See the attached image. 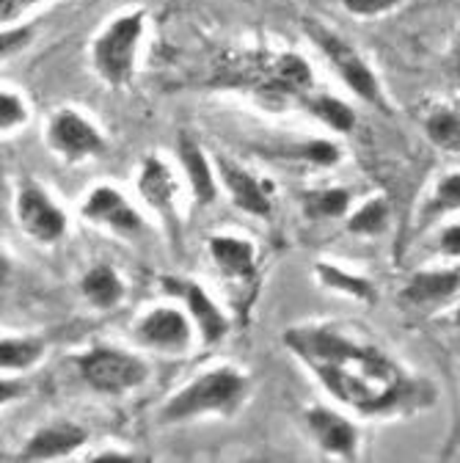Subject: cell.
Listing matches in <instances>:
<instances>
[{
	"instance_id": "6da1fadb",
	"label": "cell",
	"mask_w": 460,
	"mask_h": 463,
	"mask_svg": "<svg viewBox=\"0 0 460 463\" xmlns=\"http://www.w3.org/2000/svg\"><path fill=\"white\" fill-rule=\"evenodd\" d=\"M314 381L344 409L361 417H391L422 409L427 386L402 370L383 347L351 336L336 323H306L281 334Z\"/></svg>"
},
{
	"instance_id": "7a4b0ae2",
	"label": "cell",
	"mask_w": 460,
	"mask_h": 463,
	"mask_svg": "<svg viewBox=\"0 0 460 463\" xmlns=\"http://www.w3.org/2000/svg\"><path fill=\"white\" fill-rule=\"evenodd\" d=\"M251 397V375L235 364H215L193 375L157 411L160 425H185L204 417L229 420Z\"/></svg>"
},
{
	"instance_id": "3957f363",
	"label": "cell",
	"mask_w": 460,
	"mask_h": 463,
	"mask_svg": "<svg viewBox=\"0 0 460 463\" xmlns=\"http://www.w3.org/2000/svg\"><path fill=\"white\" fill-rule=\"evenodd\" d=\"M146 39V12L127 9L110 17L91 39L89 55L99 80L110 89H127L138 72V58Z\"/></svg>"
},
{
	"instance_id": "277c9868",
	"label": "cell",
	"mask_w": 460,
	"mask_h": 463,
	"mask_svg": "<svg viewBox=\"0 0 460 463\" xmlns=\"http://www.w3.org/2000/svg\"><path fill=\"white\" fill-rule=\"evenodd\" d=\"M72 362L86 386L110 397H119L144 386L152 375L144 356L110 342H94L89 351L78 354Z\"/></svg>"
},
{
	"instance_id": "5b68a950",
	"label": "cell",
	"mask_w": 460,
	"mask_h": 463,
	"mask_svg": "<svg viewBox=\"0 0 460 463\" xmlns=\"http://www.w3.org/2000/svg\"><path fill=\"white\" fill-rule=\"evenodd\" d=\"M304 28H306V36L328 58V64L333 67V72L344 80V86H348L359 99L370 102L372 108L389 110L378 75L372 72V67L364 61L361 52L351 42H344L339 33H333L331 28H325L323 23H314V20H306Z\"/></svg>"
},
{
	"instance_id": "8992f818",
	"label": "cell",
	"mask_w": 460,
	"mask_h": 463,
	"mask_svg": "<svg viewBox=\"0 0 460 463\" xmlns=\"http://www.w3.org/2000/svg\"><path fill=\"white\" fill-rule=\"evenodd\" d=\"M136 191L141 202L155 213L165 229L171 243H180L183 238V183L177 171L168 165L160 155H146L136 174Z\"/></svg>"
},
{
	"instance_id": "52a82bcc",
	"label": "cell",
	"mask_w": 460,
	"mask_h": 463,
	"mask_svg": "<svg viewBox=\"0 0 460 463\" xmlns=\"http://www.w3.org/2000/svg\"><path fill=\"white\" fill-rule=\"evenodd\" d=\"M14 221L36 246L61 243L70 232L67 210L33 177H23L14 188Z\"/></svg>"
},
{
	"instance_id": "ba28073f",
	"label": "cell",
	"mask_w": 460,
	"mask_h": 463,
	"mask_svg": "<svg viewBox=\"0 0 460 463\" xmlns=\"http://www.w3.org/2000/svg\"><path fill=\"white\" fill-rule=\"evenodd\" d=\"M133 339L163 356H188L199 334L183 304H155L133 323Z\"/></svg>"
},
{
	"instance_id": "9c48e42d",
	"label": "cell",
	"mask_w": 460,
	"mask_h": 463,
	"mask_svg": "<svg viewBox=\"0 0 460 463\" xmlns=\"http://www.w3.org/2000/svg\"><path fill=\"white\" fill-rule=\"evenodd\" d=\"M207 254H210L215 273L226 284H232L238 296H246L251 307L257 298V287H259L257 243L246 235H235V232H215L207 241Z\"/></svg>"
},
{
	"instance_id": "30bf717a",
	"label": "cell",
	"mask_w": 460,
	"mask_h": 463,
	"mask_svg": "<svg viewBox=\"0 0 460 463\" xmlns=\"http://www.w3.org/2000/svg\"><path fill=\"white\" fill-rule=\"evenodd\" d=\"M160 287L168 298L183 304V309L191 315L199 342L204 347H215L218 342L229 336V331H232V317L226 315V309L212 298V293L202 281L188 279V276H163Z\"/></svg>"
},
{
	"instance_id": "8fae6325",
	"label": "cell",
	"mask_w": 460,
	"mask_h": 463,
	"mask_svg": "<svg viewBox=\"0 0 460 463\" xmlns=\"http://www.w3.org/2000/svg\"><path fill=\"white\" fill-rule=\"evenodd\" d=\"M44 144L64 163H83L108 149L99 128L75 108H59L50 116L44 128Z\"/></svg>"
},
{
	"instance_id": "7c38bea8",
	"label": "cell",
	"mask_w": 460,
	"mask_h": 463,
	"mask_svg": "<svg viewBox=\"0 0 460 463\" xmlns=\"http://www.w3.org/2000/svg\"><path fill=\"white\" fill-rule=\"evenodd\" d=\"M80 215L89 223L105 226L113 232V235H122V238H138L146 229L141 210L110 183H99L86 194V199L80 204Z\"/></svg>"
},
{
	"instance_id": "4fadbf2b",
	"label": "cell",
	"mask_w": 460,
	"mask_h": 463,
	"mask_svg": "<svg viewBox=\"0 0 460 463\" xmlns=\"http://www.w3.org/2000/svg\"><path fill=\"white\" fill-rule=\"evenodd\" d=\"M215 171H218V183L221 191L229 196L240 213L254 215V218H270L273 215V196H270V183L254 177L249 168L240 163L229 160L226 155H215Z\"/></svg>"
},
{
	"instance_id": "5bb4252c",
	"label": "cell",
	"mask_w": 460,
	"mask_h": 463,
	"mask_svg": "<svg viewBox=\"0 0 460 463\" xmlns=\"http://www.w3.org/2000/svg\"><path fill=\"white\" fill-rule=\"evenodd\" d=\"M89 444V430L70 420H55L36 428L17 452L23 463H44V460H64L72 452Z\"/></svg>"
},
{
	"instance_id": "9a60e30c",
	"label": "cell",
	"mask_w": 460,
	"mask_h": 463,
	"mask_svg": "<svg viewBox=\"0 0 460 463\" xmlns=\"http://www.w3.org/2000/svg\"><path fill=\"white\" fill-rule=\"evenodd\" d=\"M306 428L323 452L342 460H359L361 433L351 417L328 409V405H312L306 411Z\"/></svg>"
},
{
	"instance_id": "2e32d148",
	"label": "cell",
	"mask_w": 460,
	"mask_h": 463,
	"mask_svg": "<svg viewBox=\"0 0 460 463\" xmlns=\"http://www.w3.org/2000/svg\"><path fill=\"white\" fill-rule=\"evenodd\" d=\"M177 157L180 168L188 185V194L196 207H212L221 199V183H218V171L204 146L191 138L188 133H180L177 138Z\"/></svg>"
},
{
	"instance_id": "e0dca14e",
	"label": "cell",
	"mask_w": 460,
	"mask_h": 463,
	"mask_svg": "<svg viewBox=\"0 0 460 463\" xmlns=\"http://www.w3.org/2000/svg\"><path fill=\"white\" fill-rule=\"evenodd\" d=\"M460 293V270H417L399 289V304L414 309L441 307Z\"/></svg>"
},
{
	"instance_id": "ac0fdd59",
	"label": "cell",
	"mask_w": 460,
	"mask_h": 463,
	"mask_svg": "<svg viewBox=\"0 0 460 463\" xmlns=\"http://www.w3.org/2000/svg\"><path fill=\"white\" fill-rule=\"evenodd\" d=\"M80 296L86 298V304L91 309L110 312L125 301L127 287H125V279L119 276L117 268L108 265V262H97L80 276Z\"/></svg>"
},
{
	"instance_id": "d6986e66",
	"label": "cell",
	"mask_w": 460,
	"mask_h": 463,
	"mask_svg": "<svg viewBox=\"0 0 460 463\" xmlns=\"http://www.w3.org/2000/svg\"><path fill=\"white\" fill-rule=\"evenodd\" d=\"M314 86V75L312 67L306 64V58L296 55V52H284L276 58L270 80H268V91L276 94V99H301L309 97Z\"/></svg>"
},
{
	"instance_id": "ffe728a7",
	"label": "cell",
	"mask_w": 460,
	"mask_h": 463,
	"mask_svg": "<svg viewBox=\"0 0 460 463\" xmlns=\"http://www.w3.org/2000/svg\"><path fill=\"white\" fill-rule=\"evenodd\" d=\"M47 356L42 336H0V375H23Z\"/></svg>"
},
{
	"instance_id": "44dd1931",
	"label": "cell",
	"mask_w": 460,
	"mask_h": 463,
	"mask_svg": "<svg viewBox=\"0 0 460 463\" xmlns=\"http://www.w3.org/2000/svg\"><path fill=\"white\" fill-rule=\"evenodd\" d=\"M314 276L323 287L333 289V293H342L353 301H361V304H370L375 307L378 301V289L375 284L367 279V276H359V273H351L339 265H331V262H317L314 265Z\"/></svg>"
},
{
	"instance_id": "7402d4cb",
	"label": "cell",
	"mask_w": 460,
	"mask_h": 463,
	"mask_svg": "<svg viewBox=\"0 0 460 463\" xmlns=\"http://www.w3.org/2000/svg\"><path fill=\"white\" fill-rule=\"evenodd\" d=\"M301 210L309 221H336L351 213V188H306L298 194Z\"/></svg>"
},
{
	"instance_id": "603a6c76",
	"label": "cell",
	"mask_w": 460,
	"mask_h": 463,
	"mask_svg": "<svg viewBox=\"0 0 460 463\" xmlns=\"http://www.w3.org/2000/svg\"><path fill=\"white\" fill-rule=\"evenodd\" d=\"M304 108L314 116V119H320L328 130H333V133L348 136V133L356 130V110L348 102H342L339 97H333V94L304 97Z\"/></svg>"
},
{
	"instance_id": "cb8c5ba5",
	"label": "cell",
	"mask_w": 460,
	"mask_h": 463,
	"mask_svg": "<svg viewBox=\"0 0 460 463\" xmlns=\"http://www.w3.org/2000/svg\"><path fill=\"white\" fill-rule=\"evenodd\" d=\"M389 213H391L389 202L383 196H372L356 213L348 215V232L361 238H378L389 229Z\"/></svg>"
},
{
	"instance_id": "d4e9b609",
	"label": "cell",
	"mask_w": 460,
	"mask_h": 463,
	"mask_svg": "<svg viewBox=\"0 0 460 463\" xmlns=\"http://www.w3.org/2000/svg\"><path fill=\"white\" fill-rule=\"evenodd\" d=\"M460 210V171H452L446 177H441L433 188V196L427 199V204L422 207L419 215V226H427L430 221L441 218L444 213Z\"/></svg>"
},
{
	"instance_id": "484cf974",
	"label": "cell",
	"mask_w": 460,
	"mask_h": 463,
	"mask_svg": "<svg viewBox=\"0 0 460 463\" xmlns=\"http://www.w3.org/2000/svg\"><path fill=\"white\" fill-rule=\"evenodd\" d=\"M427 138L444 152H460V113L449 108H438L425 119Z\"/></svg>"
},
{
	"instance_id": "4316f807",
	"label": "cell",
	"mask_w": 460,
	"mask_h": 463,
	"mask_svg": "<svg viewBox=\"0 0 460 463\" xmlns=\"http://www.w3.org/2000/svg\"><path fill=\"white\" fill-rule=\"evenodd\" d=\"M276 155L290 157V160H306V163L320 165V168L336 165L342 160L339 146L325 141V138H312V141H301V144H281L276 149Z\"/></svg>"
},
{
	"instance_id": "83f0119b",
	"label": "cell",
	"mask_w": 460,
	"mask_h": 463,
	"mask_svg": "<svg viewBox=\"0 0 460 463\" xmlns=\"http://www.w3.org/2000/svg\"><path fill=\"white\" fill-rule=\"evenodd\" d=\"M28 119H31V110H28L25 97L20 91L0 89V136L23 130Z\"/></svg>"
},
{
	"instance_id": "f1b7e54d",
	"label": "cell",
	"mask_w": 460,
	"mask_h": 463,
	"mask_svg": "<svg viewBox=\"0 0 460 463\" xmlns=\"http://www.w3.org/2000/svg\"><path fill=\"white\" fill-rule=\"evenodd\" d=\"M39 33V23L36 20H25V23H14V25H0V61L6 58L20 55Z\"/></svg>"
},
{
	"instance_id": "f546056e",
	"label": "cell",
	"mask_w": 460,
	"mask_h": 463,
	"mask_svg": "<svg viewBox=\"0 0 460 463\" xmlns=\"http://www.w3.org/2000/svg\"><path fill=\"white\" fill-rule=\"evenodd\" d=\"M399 4H406V0H342V6L353 17H378L397 9Z\"/></svg>"
},
{
	"instance_id": "4dcf8cb0",
	"label": "cell",
	"mask_w": 460,
	"mask_h": 463,
	"mask_svg": "<svg viewBox=\"0 0 460 463\" xmlns=\"http://www.w3.org/2000/svg\"><path fill=\"white\" fill-rule=\"evenodd\" d=\"M31 394V383L20 375H0V405L20 402Z\"/></svg>"
},
{
	"instance_id": "1f68e13d",
	"label": "cell",
	"mask_w": 460,
	"mask_h": 463,
	"mask_svg": "<svg viewBox=\"0 0 460 463\" xmlns=\"http://www.w3.org/2000/svg\"><path fill=\"white\" fill-rule=\"evenodd\" d=\"M42 4H50V0H0V25H14L20 23V17Z\"/></svg>"
},
{
	"instance_id": "d6a6232c",
	"label": "cell",
	"mask_w": 460,
	"mask_h": 463,
	"mask_svg": "<svg viewBox=\"0 0 460 463\" xmlns=\"http://www.w3.org/2000/svg\"><path fill=\"white\" fill-rule=\"evenodd\" d=\"M438 251L446 257H460V223L446 226L438 235Z\"/></svg>"
},
{
	"instance_id": "836d02e7",
	"label": "cell",
	"mask_w": 460,
	"mask_h": 463,
	"mask_svg": "<svg viewBox=\"0 0 460 463\" xmlns=\"http://www.w3.org/2000/svg\"><path fill=\"white\" fill-rule=\"evenodd\" d=\"M91 460H94V463H108V460L130 463V460H141V455H136V452H130V449H99Z\"/></svg>"
},
{
	"instance_id": "e575fe53",
	"label": "cell",
	"mask_w": 460,
	"mask_h": 463,
	"mask_svg": "<svg viewBox=\"0 0 460 463\" xmlns=\"http://www.w3.org/2000/svg\"><path fill=\"white\" fill-rule=\"evenodd\" d=\"M12 273H14V265H12L9 254L0 249V289H4L12 281Z\"/></svg>"
},
{
	"instance_id": "d590c367",
	"label": "cell",
	"mask_w": 460,
	"mask_h": 463,
	"mask_svg": "<svg viewBox=\"0 0 460 463\" xmlns=\"http://www.w3.org/2000/svg\"><path fill=\"white\" fill-rule=\"evenodd\" d=\"M455 78L460 80V47H457V52H455Z\"/></svg>"
},
{
	"instance_id": "8d00e7d4",
	"label": "cell",
	"mask_w": 460,
	"mask_h": 463,
	"mask_svg": "<svg viewBox=\"0 0 460 463\" xmlns=\"http://www.w3.org/2000/svg\"><path fill=\"white\" fill-rule=\"evenodd\" d=\"M452 323H455V326L460 328V307H457V312H455V320H452Z\"/></svg>"
}]
</instances>
